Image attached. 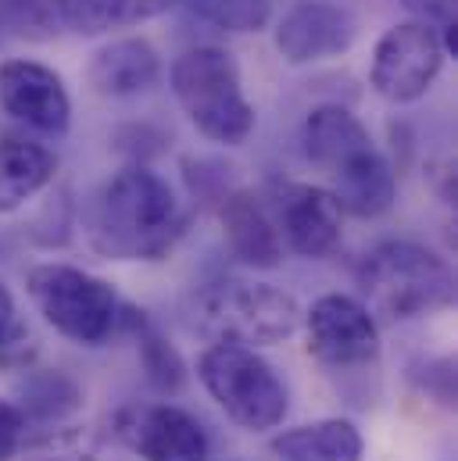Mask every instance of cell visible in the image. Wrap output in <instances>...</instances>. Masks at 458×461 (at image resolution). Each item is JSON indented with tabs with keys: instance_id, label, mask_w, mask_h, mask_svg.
<instances>
[{
	"instance_id": "obj_1",
	"label": "cell",
	"mask_w": 458,
	"mask_h": 461,
	"mask_svg": "<svg viewBox=\"0 0 458 461\" xmlns=\"http://www.w3.org/2000/svg\"><path fill=\"white\" fill-rule=\"evenodd\" d=\"M183 236V212L172 186L129 165L97 190L90 208V243L112 261H161Z\"/></svg>"
},
{
	"instance_id": "obj_2",
	"label": "cell",
	"mask_w": 458,
	"mask_h": 461,
	"mask_svg": "<svg viewBox=\"0 0 458 461\" xmlns=\"http://www.w3.org/2000/svg\"><path fill=\"white\" fill-rule=\"evenodd\" d=\"M358 290L365 297L362 304L372 315L412 322L455 304V272L437 250L408 240H390L362 258Z\"/></svg>"
},
{
	"instance_id": "obj_3",
	"label": "cell",
	"mask_w": 458,
	"mask_h": 461,
	"mask_svg": "<svg viewBox=\"0 0 458 461\" xmlns=\"http://www.w3.org/2000/svg\"><path fill=\"white\" fill-rule=\"evenodd\" d=\"M172 94L190 125L212 143L240 147L254 129V108L243 97L240 68L223 47H194L176 58Z\"/></svg>"
},
{
	"instance_id": "obj_4",
	"label": "cell",
	"mask_w": 458,
	"mask_h": 461,
	"mask_svg": "<svg viewBox=\"0 0 458 461\" xmlns=\"http://www.w3.org/2000/svg\"><path fill=\"white\" fill-rule=\"evenodd\" d=\"M197 379L229 422L247 433L276 429L287 419V383L254 347L212 344L197 361Z\"/></svg>"
},
{
	"instance_id": "obj_5",
	"label": "cell",
	"mask_w": 458,
	"mask_h": 461,
	"mask_svg": "<svg viewBox=\"0 0 458 461\" xmlns=\"http://www.w3.org/2000/svg\"><path fill=\"white\" fill-rule=\"evenodd\" d=\"M197 326L215 344L272 347L301 326V308L272 283L215 279L197 297Z\"/></svg>"
},
{
	"instance_id": "obj_6",
	"label": "cell",
	"mask_w": 458,
	"mask_h": 461,
	"mask_svg": "<svg viewBox=\"0 0 458 461\" xmlns=\"http://www.w3.org/2000/svg\"><path fill=\"white\" fill-rule=\"evenodd\" d=\"M25 290L36 312L43 315V322L72 344L101 347L118 333L122 301L112 283L101 276L54 261V265H36L25 279Z\"/></svg>"
},
{
	"instance_id": "obj_7",
	"label": "cell",
	"mask_w": 458,
	"mask_h": 461,
	"mask_svg": "<svg viewBox=\"0 0 458 461\" xmlns=\"http://www.w3.org/2000/svg\"><path fill=\"white\" fill-rule=\"evenodd\" d=\"M444 58L448 54H444V40L437 29L423 22H398L380 36L372 50L369 83L383 101L412 104L426 97V90L437 83Z\"/></svg>"
},
{
	"instance_id": "obj_8",
	"label": "cell",
	"mask_w": 458,
	"mask_h": 461,
	"mask_svg": "<svg viewBox=\"0 0 458 461\" xmlns=\"http://www.w3.org/2000/svg\"><path fill=\"white\" fill-rule=\"evenodd\" d=\"M114 440L140 461H208L212 440L205 426L179 404H125L112 419Z\"/></svg>"
},
{
	"instance_id": "obj_9",
	"label": "cell",
	"mask_w": 458,
	"mask_h": 461,
	"mask_svg": "<svg viewBox=\"0 0 458 461\" xmlns=\"http://www.w3.org/2000/svg\"><path fill=\"white\" fill-rule=\"evenodd\" d=\"M305 347L316 361L330 368H354L380 357V326L376 315L347 294H323L301 312Z\"/></svg>"
},
{
	"instance_id": "obj_10",
	"label": "cell",
	"mask_w": 458,
	"mask_h": 461,
	"mask_svg": "<svg viewBox=\"0 0 458 461\" xmlns=\"http://www.w3.org/2000/svg\"><path fill=\"white\" fill-rule=\"evenodd\" d=\"M272 219L283 247L301 258H326L341 243L344 212L326 186L279 183L272 190Z\"/></svg>"
},
{
	"instance_id": "obj_11",
	"label": "cell",
	"mask_w": 458,
	"mask_h": 461,
	"mask_svg": "<svg viewBox=\"0 0 458 461\" xmlns=\"http://www.w3.org/2000/svg\"><path fill=\"white\" fill-rule=\"evenodd\" d=\"M0 108L43 136H61L72 118V101L61 76L29 58H11L0 65Z\"/></svg>"
},
{
	"instance_id": "obj_12",
	"label": "cell",
	"mask_w": 458,
	"mask_h": 461,
	"mask_svg": "<svg viewBox=\"0 0 458 461\" xmlns=\"http://www.w3.org/2000/svg\"><path fill=\"white\" fill-rule=\"evenodd\" d=\"M354 43V18L330 0H298L276 25V50L287 65L337 58Z\"/></svg>"
},
{
	"instance_id": "obj_13",
	"label": "cell",
	"mask_w": 458,
	"mask_h": 461,
	"mask_svg": "<svg viewBox=\"0 0 458 461\" xmlns=\"http://www.w3.org/2000/svg\"><path fill=\"white\" fill-rule=\"evenodd\" d=\"M223 236L236 261L247 268H276L283 261V236L276 230V219L261 197L251 190H229L219 204Z\"/></svg>"
},
{
	"instance_id": "obj_14",
	"label": "cell",
	"mask_w": 458,
	"mask_h": 461,
	"mask_svg": "<svg viewBox=\"0 0 458 461\" xmlns=\"http://www.w3.org/2000/svg\"><path fill=\"white\" fill-rule=\"evenodd\" d=\"M330 194L337 197L341 212L354 219H380L383 212H390L398 197V176L390 161L380 154V147H369L344 161L341 168L330 172Z\"/></svg>"
},
{
	"instance_id": "obj_15",
	"label": "cell",
	"mask_w": 458,
	"mask_h": 461,
	"mask_svg": "<svg viewBox=\"0 0 458 461\" xmlns=\"http://www.w3.org/2000/svg\"><path fill=\"white\" fill-rule=\"evenodd\" d=\"M54 172H58V154L47 143L25 132H4L0 136V215L18 212L25 201L47 190Z\"/></svg>"
},
{
	"instance_id": "obj_16",
	"label": "cell",
	"mask_w": 458,
	"mask_h": 461,
	"mask_svg": "<svg viewBox=\"0 0 458 461\" xmlns=\"http://www.w3.org/2000/svg\"><path fill=\"white\" fill-rule=\"evenodd\" d=\"M158 76H161L158 50L136 36L112 40L90 61V86L101 97H136V94L151 90L158 83Z\"/></svg>"
},
{
	"instance_id": "obj_17",
	"label": "cell",
	"mask_w": 458,
	"mask_h": 461,
	"mask_svg": "<svg viewBox=\"0 0 458 461\" xmlns=\"http://www.w3.org/2000/svg\"><path fill=\"white\" fill-rule=\"evenodd\" d=\"M301 143H305V158L312 165H319L326 176L334 168H341L344 161H351L354 154L376 147L369 129L341 104H323V108H316L312 115L305 118Z\"/></svg>"
},
{
	"instance_id": "obj_18",
	"label": "cell",
	"mask_w": 458,
	"mask_h": 461,
	"mask_svg": "<svg viewBox=\"0 0 458 461\" xmlns=\"http://www.w3.org/2000/svg\"><path fill=\"white\" fill-rule=\"evenodd\" d=\"M272 455L279 461H362L365 440L347 419H319L272 437Z\"/></svg>"
},
{
	"instance_id": "obj_19",
	"label": "cell",
	"mask_w": 458,
	"mask_h": 461,
	"mask_svg": "<svg viewBox=\"0 0 458 461\" xmlns=\"http://www.w3.org/2000/svg\"><path fill=\"white\" fill-rule=\"evenodd\" d=\"M179 4L183 0H54L61 22L83 36H101L112 29L151 22Z\"/></svg>"
},
{
	"instance_id": "obj_20",
	"label": "cell",
	"mask_w": 458,
	"mask_h": 461,
	"mask_svg": "<svg viewBox=\"0 0 458 461\" xmlns=\"http://www.w3.org/2000/svg\"><path fill=\"white\" fill-rule=\"evenodd\" d=\"M118 326H125L136 340V350H140V365L147 372V383L158 390V393H179L183 383H187V365L179 357V350L169 344L151 322L143 312L136 308H125L122 304V319Z\"/></svg>"
},
{
	"instance_id": "obj_21",
	"label": "cell",
	"mask_w": 458,
	"mask_h": 461,
	"mask_svg": "<svg viewBox=\"0 0 458 461\" xmlns=\"http://www.w3.org/2000/svg\"><path fill=\"white\" fill-rule=\"evenodd\" d=\"M183 7L223 32H261L272 22L269 0H183Z\"/></svg>"
},
{
	"instance_id": "obj_22",
	"label": "cell",
	"mask_w": 458,
	"mask_h": 461,
	"mask_svg": "<svg viewBox=\"0 0 458 461\" xmlns=\"http://www.w3.org/2000/svg\"><path fill=\"white\" fill-rule=\"evenodd\" d=\"M22 415L25 419H40V422H58V419H65L69 411H76L79 408V390H76V383H69L65 375H50V372H43V375H36V379H29L25 383V390H22Z\"/></svg>"
},
{
	"instance_id": "obj_23",
	"label": "cell",
	"mask_w": 458,
	"mask_h": 461,
	"mask_svg": "<svg viewBox=\"0 0 458 461\" xmlns=\"http://www.w3.org/2000/svg\"><path fill=\"white\" fill-rule=\"evenodd\" d=\"M22 461H97V451L83 429H47L22 444Z\"/></svg>"
},
{
	"instance_id": "obj_24",
	"label": "cell",
	"mask_w": 458,
	"mask_h": 461,
	"mask_svg": "<svg viewBox=\"0 0 458 461\" xmlns=\"http://www.w3.org/2000/svg\"><path fill=\"white\" fill-rule=\"evenodd\" d=\"M401 7L412 14V22H423V25L437 29L441 40H444V54H455L458 58V0H401Z\"/></svg>"
},
{
	"instance_id": "obj_25",
	"label": "cell",
	"mask_w": 458,
	"mask_h": 461,
	"mask_svg": "<svg viewBox=\"0 0 458 461\" xmlns=\"http://www.w3.org/2000/svg\"><path fill=\"white\" fill-rule=\"evenodd\" d=\"M25 426H29V419L22 415V408L14 401H0V461H11L22 451Z\"/></svg>"
},
{
	"instance_id": "obj_26",
	"label": "cell",
	"mask_w": 458,
	"mask_h": 461,
	"mask_svg": "<svg viewBox=\"0 0 458 461\" xmlns=\"http://www.w3.org/2000/svg\"><path fill=\"white\" fill-rule=\"evenodd\" d=\"M25 337V330H22V322H18V308H14V297H11V290L0 283V350H7V347H14L18 340Z\"/></svg>"
},
{
	"instance_id": "obj_27",
	"label": "cell",
	"mask_w": 458,
	"mask_h": 461,
	"mask_svg": "<svg viewBox=\"0 0 458 461\" xmlns=\"http://www.w3.org/2000/svg\"><path fill=\"white\" fill-rule=\"evenodd\" d=\"M226 461H240V458H226Z\"/></svg>"
}]
</instances>
